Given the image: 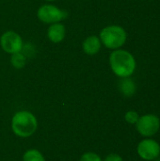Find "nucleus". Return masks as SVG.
<instances>
[{
	"label": "nucleus",
	"mask_w": 160,
	"mask_h": 161,
	"mask_svg": "<svg viewBox=\"0 0 160 161\" xmlns=\"http://www.w3.org/2000/svg\"><path fill=\"white\" fill-rule=\"evenodd\" d=\"M104 161H124L122 157L118 154H109Z\"/></svg>",
	"instance_id": "2eb2a0df"
},
{
	"label": "nucleus",
	"mask_w": 160,
	"mask_h": 161,
	"mask_svg": "<svg viewBox=\"0 0 160 161\" xmlns=\"http://www.w3.org/2000/svg\"><path fill=\"white\" fill-rule=\"evenodd\" d=\"M127 34L120 25H108L100 32L101 42L108 49H120L126 42Z\"/></svg>",
	"instance_id": "7ed1b4c3"
},
{
	"label": "nucleus",
	"mask_w": 160,
	"mask_h": 161,
	"mask_svg": "<svg viewBox=\"0 0 160 161\" xmlns=\"http://www.w3.org/2000/svg\"><path fill=\"white\" fill-rule=\"evenodd\" d=\"M67 16V12L53 5H43L38 9L39 19L47 24L58 23Z\"/></svg>",
	"instance_id": "423d86ee"
},
{
	"label": "nucleus",
	"mask_w": 160,
	"mask_h": 161,
	"mask_svg": "<svg viewBox=\"0 0 160 161\" xmlns=\"http://www.w3.org/2000/svg\"><path fill=\"white\" fill-rule=\"evenodd\" d=\"M124 119H125L127 124H129V125H136L137 122L140 119V114L137 111H135V110H129V111H127L125 113Z\"/></svg>",
	"instance_id": "ddd939ff"
},
{
	"label": "nucleus",
	"mask_w": 160,
	"mask_h": 161,
	"mask_svg": "<svg viewBox=\"0 0 160 161\" xmlns=\"http://www.w3.org/2000/svg\"><path fill=\"white\" fill-rule=\"evenodd\" d=\"M101 45H102V42L100 41L99 37L94 36V35L88 37L83 42V44H82L84 52L90 56L96 55L99 52V50L101 49Z\"/></svg>",
	"instance_id": "1a4fd4ad"
},
{
	"label": "nucleus",
	"mask_w": 160,
	"mask_h": 161,
	"mask_svg": "<svg viewBox=\"0 0 160 161\" xmlns=\"http://www.w3.org/2000/svg\"><path fill=\"white\" fill-rule=\"evenodd\" d=\"M65 33H66L65 26L60 23L52 24L47 30V36L49 40L55 43L60 42L61 41H63L65 37Z\"/></svg>",
	"instance_id": "6e6552de"
},
{
	"label": "nucleus",
	"mask_w": 160,
	"mask_h": 161,
	"mask_svg": "<svg viewBox=\"0 0 160 161\" xmlns=\"http://www.w3.org/2000/svg\"><path fill=\"white\" fill-rule=\"evenodd\" d=\"M155 161H160V156L159 157H158V158H157V159H156V160Z\"/></svg>",
	"instance_id": "dca6fc26"
},
{
	"label": "nucleus",
	"mask_w": 160,
	"mask_h": 161,
	"mask_svg": "<svg viewBox=\"0 0 160 161\" xmlns=\"http://www.w3.org/2000/svg\"><path fill=\"white\" fill-rule=\"evenodd\" d=\"M112 72L119 77H130L136 70L137 63L134 56L124 49H116L109 56Z\"/></svg>",
	"instance_id": "f257e3e1"
},
{
	"label": "nucleus",
	"mask_w": 160,
	"mask_h": 161,
	"mask_svg": "<svg viewBox=\"0 0 160 161\" xmlns=\"http://www.w3.org/2000/svg\"><path fill=\"white\" fill-rule=\"evenodd\" d=\"M0 44L5 52L12 55L14 53L21 52L23 48V40L16 32L7 31L1 37Z\"/></svg>",
	"instance_id": "0eeeda50"
},
{
	"label": "nucleus",
	"mask_w": 160,
	"mask_h": 161,
	"mask_svg": "<svg viewBox=\"0 0 160 161\" xmlns=\"http://www.w3.org/2000/svg\"><path fill=\"white\" fill-rule=\"evenodd\" d=\"M80 161H102V159L97 154L92 153V152H89V153L84 154L81 157Z\"/></svg>",
	"instance_id": "4468645a"
},
{
	"label": "nucleus",
	"mask_w": 160,
	"mask_h": 161,
	"mask_svg": "<svg viewBox=\"0 0 160 161\" xmlns=\"http://www.w3.org/2000/svg\"><path fill=\"white\" fill-rule=\"evenodd\" d=\"M135 125L140 135L144 138H152L159 131L160 119L156 114H144L140 116V119Z\"/></svg>",
	"instance_id": "20e7f679"
},
{
	"label": "nucleus",
	"mask_w": 160,
	"mask_h": 161,
	"mask_svg": "<svg viewBox=\"0 0 160 161\" xmlns=\"http://www.w3.org/2000/svg\"><path fill=\"white\" fill-rule=\"evenodd\" d=\"M139 157L146 161H155L160 156V144L152 138H145L137 146Z\"/></svg>",
	"instance_id": "39448f33"
},
{
	"label": "nucleus",
	"mask_w": 160,
	"mask_h": 161,
	"mask_svg": "<svg viewBox=\"0 0 160 161\" xmlns=\"http://www.w3.org/2000/svg\"><path fill=\"white\" fill-rule=\"evenodd\" d=\"M10 61H11V64L14 68L16 69H21L25 66V57L21 53V52H18V53H14L12 54L11 56V58H10Z\"/></svg>",
	"instance_id": "f8f14e48"
},
{
	"label": "nucleus",
	"mask_w": 160,
	"mask_h": 161,
	"mask_svg": "<svg viewBox=\"0 0 160 161\" xmlns=\"http://www.w3.org/2000/svg\"><path fill=\"white\" fill-rule=\"evenodd\" d=\"M38 127L36 117L29 111H19L11 120V128L15 135L21 138H28L35 133Z\"/></svg>",
	"instance_id": "f03ea898"
},
{
	"label": "nucleus",
	"mask_w": 160,
	"mask_h": 161,
	"mask_svg": "<svg viewBox=\"0 0 160 161\" xmlns=\"http://www.w3.org/2000/svg\"><path fill=\"white\" fill-rule=\"evenodd\" d=\"M46 1H49V2H52V1H56V0H46Z\"/></svg>",
	"instance_id": "f3484780"
},
{
	"label": "nucleus",
	"mask_w": 160,
	"mask_h": 161,
	"mask_svg": "<svg viewBox=\"0 0 160 161\" xmlns=\"http://www.w3.org/2000/svg\"><path fill=\"white\" fill-rule=\"evenodd\" d=\"M23 161H45V159L41 152L35 149H31L24 154Z\"/></svg>",
	"instance_id": "9b49d317"
},
{
	"label": "nucleus",
	"mask_w": 160,
	"mask_h": 161,
	"mask_svg": "<svg viewBox=\"0 0 160 161\" xmlns=\"http://www.w3.org/2000/svg\"><path fill=\"white\" fill-rule=\"evenodd\" d=\"M119 88L121 92L127 97H130L135 94L136 92V84L130 77H124L122 78L119 84Z\"/></svg>",
	"instance_id": "9d476101"
}]
</instances>
